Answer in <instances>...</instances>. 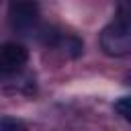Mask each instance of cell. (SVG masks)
I'll return each instance as SVG.
<instances>
[{
  "instance_id": "6da1fadb",
  "label": "cell",
  "mask_w": 131,
  "mask_h": 131,
  "mask_svg": "<svg viewBox=\"0 0 131 131\" xmlns=\"http://www.w3.org/2000/svg\"><path fill=\"white\" fill-rule=\"evenodd\" d=\"M100 49L108 57L131 55V14H119L100 31Z\"/></svg>"
},
{
  "instance_id": "7a4b0ae2",
  "label": "cell",
  "mask_w": 131,
  "mask_h": 131,
  "mask_svg": "<svg viewBox=\"0 0 131 131\" xmlns=\"http://www.w3.org/2000/svg\"><path fill=\"white\" fill-rule=\"evenodd\" d=\"M8 16H10V23L14 29L29 31L37 23L39 6L33 2H12V4H8Z\"/></svg>"
},
{
  "instance_id": "3957f363",
  "label": "cell",
  "mask_w": 131,
  "mask_h": 131,
  "mask_svg": "<svg viewBox=\"0 0 131 131\" xmlns=\"http://www.w3.org/2000/svg\"><path fill=\"white\" fill-rule=\"evenodd\" d=\"M29 61V51L20 43H4L0 49V68L2 72H16Z\"/></svg>"
},
{
  "instance_id": "277c9868",
  "label": "cell",
  "mask_w": 131,
  "mask_h": 131,
  "mask_svg": "<svg viewBox=\"0 0 131 131\" xmlns=\"http://www.w3.org/2000/svg\"><path fill=\"white\" fill-rule=\"evenodd\" d=\"M55 47L61 49L63 53H68L70 57H78V55L84 51V43H82L78 37H74V35H63V33H61V37H59V41H57Z\"/></svg>"
},
{
  "instance_id": "5b68a950",
  "label": "cell",
  "mask_w": 131,
  "mask_h": 131,
  "mask_svg": "<svg viewBox=\"0 0 131 131\" xmlns=\"http://www.w3.org/2000/svg\"><path fill=\"white\" fill-rule=\"evenodd\" d=\"M115 111H117L125 121L131 123V96H123V98H119V100L115 102Z\"/></svg>"
},
{
  "instance_id": "8992f818",
  "label": "cell",
  "mask_w": 131,
  "mask_h": 131,
  "mask_svg": "<svg viewBox=\"0 0 131 131\" xmlns=\"http://www.w3.org/2000/svg\"><path fill=\"white\" fill-rule=\"evenodd\" d=\"M0 131H25V129H23L20 123H16V121H12V119H2Z\"/></svg>"
}]
</instances>
